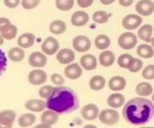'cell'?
Here are the masks:
<instances>
[{"label":"cell","mask_w":154,"mask_h":128,"mask_svg":"<svg viewBox=\"0 0 154 128\" xmlns=\"http://www.w3.org/2000/svg\"><path fill=\"white\" fill-rule=\"evenodd\" d=\"M123 115L127 123L134 126L147 124L154 116V105L145 98H132L123 108Z\"/></svg>","instance_id":"1"},{"label":"cell","mask_w":154,"mask_h":128,"mask_svg":"<svg viewBox=\"0 0 154 128\" xmlns=\"http://www.w3.org/2000/svg\"><path fill=\"white\" fill-rule=\"evenodd\" d=\"M46 104L47 108L58 114H69L78 109L79 99L72 88L61 85L54 87Z\"/></svg>","instance_id":"2"},{"label":"cell","mask_w":154,"mask_h":128,"mask_svg":"<svg viewBox=\"0 0 154 128\" xmlns=\"http://www.w3.org/2000/svg\"><path fill=\"white\" fill-rule=\"evenodd\" d=\"M99 120L102 123L108 126H113L118 123L120 120V114L118 111L111 108L104 109L99 113Z\"/></svg>","instance_id":"3"},{"label":"cell","mask_w":154,"mask_h":128,"mask_svg":"<svg viewBox=\"0 0 154 128\" xmlns=\"http://www.w3.org/2000/svg\"><path fill=\"white\" fill-rule=\"evenodd\" d=\"M138 43L136 35L132 33H124L118 38V45L124 50H131L135 48Z\"/></svg>","instance_id":"4"},{"label":"cell","mask_w":154,"mask_h":128,"mask_svg":"<svg viewBox=\"0 0 154 128\" xmlns=\"http://www.w3.org/2000/svg\"><path fill=\"white\" fill-rule=\"evenodd\" d=\"M60 48V43L54 37L49 36L44 41L42 45V51L45 54L52 56L57 54Z\"/></svg>","instance_id":"5"},{"label":"cell","mask_w":154,"mask_h":128,"mask_svg":"<svg viewBox=\"0 0 154 128\" xmlns=\"http://www.w3.org/2000/svg\"><path fill=\"white\" fill-rule=\"evenodd\" d=\"M16 118V112L11 109L0 111V128H11Z\"/></svg>","instance_id":"6"},{"label":"cell","mask_w":154,"mask_h":128,"mask_svg":"<svg viewBox=\"0 0 154 128\" xmlns=\"http://www.w3.org/2000/svg\"><path fill=\"white\" fill-rule=\"evenodd\" d=\"M73 48L79 53L87 52L91 48V42L88 37L83 35L76 36L73 40Z\"/></svg>","instance_id":"7"},{"label":"cell","mask_w":154,"mask_h":128,"mask_svg":"<svg viewBox=\"0 0 154 128\" xmlns=\"http://www.w3.org/2000/svg\"><path fill=\"white\" fill-rule=\"evenodd\" d=\"M135 10L142 16H150L154 11V2L152 0H140L135 5Z\"/></svg>","instance_id":"8"},{"label":"cell","mask_w":154,"mask_h":128,"mask_svg":"<svg viewBox=\"0 0 154 128\" xmlns=\"http://www.w3.org/2000/svg\"><path fill=\"white\" fill-rule=\"evenodd\" d=\"M48 79L47 73L42 69L32 70L28 75L29 82L33 85H41L46 82Z\"/></svg>","instance_id":"9"},{"label":"cell","mask_w":154,"mask_h":128,"mask_svg":"<svg viewBox=\"0 0 154 128\" xmlns=\"http://www.w3.org/2000/svg\"><path fill=\"white\" fill-rule=\"evenodd\" d=\"M81 114L83 118L85 120H93L99 115V109L95 104H87L81 108Z\"/></svg>","instance_id":"10"},{"label":"cell","mask_w":154,"mask_h":128,"mask_svg":"<svg viewBox=\"0 0 154 128\" xmlns=\"http://www.w3.org/2000/svg\"><path fill=\"white\" fill-rule=\"evenodd\" d=\"M29 64L35 68H42L46 66L48 63V58L42 52L35 51L32 53L28 59Z\"/></svg>","instance_id":"11"},{"label":"cell","mask_w":154,"mask_h":128,"mask_svg":"<svg viewBox=\"0 0 154 128\" xmlns=\"http://www.w3.org/2000/svg\"><path fill=\"white\" fill-rule=\"evenodd\" d=\"M142 23V18L137 14H128L123 19L122 25L129 30H135Z\"/></svg>","instance_id":"12"},{"label":"cell","mask_w":154,"mask_h":128,"mask_svg":"<svg viewBox=\"0 0 154 128\" xmlns=\"http://www.w3.org/2000/svg\"><path fill=\"white\" fill-rule=\"evenodd\" d=\"M75 59V54L69 48H63L58 51L57 54V60L61 64H69Z\"/></svg>","instance_id":"13"},{"label":"cell","mask_w":154,"mask_h":128,"mask_svg":"<svg viewBox=\"0 0 154 128\" xmlns=\"http://www.w3.org/2000/svg\"><path fill=\"white\" fill-rule=\"evenodd\" d=\"M83 70L79 64L77 63L68 65L64 70V74L68 78L72 80L78 79L82 75Z\"/></svg>","instance_id":"14"},{"label":"cell","mask_w":154,"mask_h":128,"mask_svg":"<svg viewBox=\"0 0 154 128\" xmlns=\"http://www.w3.org/2000/svg\"><path fill=\"white\" fill-rule=\"evenodd\" d=\"M90 17L88 14L83 11H78L72 14L71 22L75 27H83L89 22Z\"/></svg>","instance_id":"15"},{"label":"cell","mask_w":154,"mask_h":128,"mask_svg":"<svg viewBox=\"0 0 154 128\" xmlns=\"http://www.w3.org/2000/svg\"><path fill=\"white\" fill-rule=\"evenodd\" d=\"M108 87L113 91H120L126 88V81L123 77L116 75L109 80Z\"/></svg>","instance_id":"16"},{"label":"cell","mask_w":154,"mask_h":128,"mask_svg":"<svg viewBox=\"0 0 154 128\" xmlns=\"http://www.w3.org/2000/svg\"><path fill=\"white\" fill-rule=\"evenodd\" d=\"M25 108L33 112H41L47 108V104L42 99H29L26 102Z\"/></svg>","instance_id":"17"},{"label":"cell","mask_w":154,"mask_h":128,"mask_svg":"<svg viewBox=\"0 0 154 128\" xmlns=\"http://www.w3.org/2000/svg\"><path fill=\"white\" fill-rule=\"evenodd\" d=\"M81 64L87 71H91L97 67V60L93 54H85L81 58Z\"/></svg>","instance_id":"18"},{"label":"cell","mask_w":154,"mask_h":128,"mask_svg":"<svg viewBox=\"0 0 154 128\" xmlns=\"http://www.w3.org/2000/svg\"><path fill=\"white\" fill-rule=\"evenodd\" d=\"M17 27L11 23L5 24L0 30V33L6 40H12L14 39L17 34Z\"/></svg>","instance_id":"19"},{"label":"cell","mask_w":154,"mask_h":128,"mask_svg":"<svg viewBox=\"0 0 154 128\" xmlns=\"http://www.w3.org/2000/svg\"><path fill=\"white\" fill-rule=\"evenodd\" d=\"M35 40V36L34 34L29 33H23L18 38L17 45L22 48H31L34 45Z\"/></svg>","instance_id":"20"},{"label":"cell","mask_w":154,"mask_h":128,"mask_svg":"<svg viewBox=\"0 0 154 128\" xmlns=\"http://www.w3.org/2000/svg\"><path fill=\"white\" fill-rule=\"evenodd\" d=\"M125 102V96L121 93H113L108 98L107 103L113 108H119L123 106Z\"/></svg>","instance_id":"21"},{"label":"cell","mask_w":154,"mask_h":128,"mask_svg":"<svg viewBox=\"0 0 154 128\" xmlns=\"http://www.w3.org/2000/svg\"><path fill=\"white\" fill-rule=\"evenodd\" d=\"M58 120V113L55 112V111H52L51 109L48 110V111H45L42 113V116H41V121H42V123L48 124L50 126H52V125L57 123Z\"/></svg>","instance_id":"22"},{"label":"cell","mask_w":154,"mask_h":128,"mask_svg":"<svg viewBox=\"0 0 154 128\" xmlns=\"http://www.w3.org/2000/svg\"><path fill=\"white\" fill-rule=\"evenodd\" d=\"M99 63L105 67H108L114 64L115 61V54L111 51H104L99 54Z\"/></svg>","instance_id":"23"},{"label":"cell","mask_w":154,"mask_h":128,"mask_svg":"<svg viewBox=\"0 0 154 128\" xmlns=\"http://www.w3.org/2000/svg\"><path fill=\"white\" fill-rule=\"evenodd\" d=\"M8 58L14 63L21 62L25 57V51L20 47H14L8 52Z\"/></svg>","instance_id":"24"},{"label":"cell","mask_w":154,"mask_h":128,"mask_svg":"<svg viewBox=\"0 0 154 128\" xmlns=\"http://www.w3.org/2000/svg\"><path fill=\"white\" fill-rule=\"evenodd\" d=\"M153 34V27L150 24H144L139 28L138 31V36L140 39L146 42H150Z\"/></svg>","instance_id":"25"},{"label":"cell","mask_w":154,"mask_h":128,"mask_svg":"<svg viewBox=\"0 0 154 128\" xmlns=\"http://www.w3.org/2000/svg\"><path fill=\"white\" fill-rule=\"evenodd\" d=\"M36 117L32 113H26L22 114L18 119V124L21 127H29L35 123Z\"/></svg>","instance_id":"26"},{"label":"cell","mask_w":154,"mask_h":128,"mask_svg":"<svg viewBox=\"0 0 154 128\" xmlns=\"http://www.w3.org/2000/svg\"><path fill=\"white\" fill-rule=\"evenodd\" d=\"M137 54L141 58L150 59L154 55L153 47L147 44H141L137 48Z\"/></svg>","instance_id":"27"},{"label":"cell","mask_w":154,"mask_h":128,"mask_svg":"<svg viewBox=\"0 0 154 128\" xmlns=\"http://www.w3.org/2000/svg\"><path fill=\"white\" fill-rule=\"evenodd\" d=\"M66 24L64 21L60 20H56L51 22L50 25V31L51 33L54 35H60L63 34L66 32Z\"/></svg>","instance_id":"28"},{"label":"cell","mask_w":154,"mask_h":128,"mask_svg":"<svg viewBox=\"0 0 154 128\" xmlns=\"http://www.w3.org/2000/svg\"><path fill=\"white\" fill-rule=\"evenodd\" d=\"M106 81L102 75H95L90 80V87L93 90H101L105 87Z\"/></svg>","instance_id":"29"},{"label":"cell","mask_w":154,"mask_h":128,"mask_svg":"<svg viewBox=\"0 0 154 128\" xmlns=\"http://www.w3.org/2000/svg\"><path fill=\"white\" fill-rule=\"evenodd\" d=\"M153 86L148 82H141L135 87V92L139 96H150L153 93Z\"/></svg>","instance_id":"30"},{"label":"cell","mask_w":154,"mask_h":128,"mask_svg":"<svg viewBox=\"0 0 154 128\" xmlns=\"http://www.w3.org/2000/svg\"><path fill=\"white\" fill-rule=\"evenodd\" d=\"M110 45H111V40H110V38L106 35H99L96 36L95 39V45L98 49H107L110 46Z\"/></svg>","instance_id":"31"},{"label":"cell","mask_w":154,"mask_h":128,"mask_svg":"<svg viewBox=\"0 0 154 128\" xmlns=\"http://www.w3.org/2000/svg\"><path fill=\"white\" fill-rule=\"evenodd\" d=\"M93 20L97 23L104 24L108 23V21L109 20V17L107 12L104 11H98L93 14Z\"/></svg>","instance_id":"32"},{"label":"cell","mask_w":154,"mask_h":128,"mask_svg":"<svg viewBox=\"0 0 154 128\" xmlns=\"http://www.w3.org/2000/svg\"><path fill=\"white\" fill-rule=\"evenodd\" d=\"M74 0H56V6L60 11H69L73 8Z\"/></svg>","instance_id":"33"},{"label":"cell","mask_w":154,"mask_h":128,"mask_svg":"<svg viewBox=\"0 0 154 128\" xmlns=\"http://www.w3.org/2000/svg\"><path fill=\"white\" fill-rule=\"evenodd\" d=\"M143 67V62L142 60H140L138 58H135V57H132L130 63H129V66H128V69L131 72H138L142 69Z\"/></svg>","instance_id":"34"},{"label":"cell","mask_w":154,"mask_h":128,"mask_svg":"<svg viewBox=\"0 0 154 128\" xmlns=\"http://www.w3.org/2000/svg\"><path fill=\"white\" fill-rule=\"evenodd\" d=\"M132 57H133L129 54H121L117 59V64L120 67L123 68V69H128V66H129Z\"/></svg>","instance_id":"35"},{"label":"cell","mask_w":154,"mask_h":128,"mask_svg":"<svg viewBox=\"0 0 154 128\" xmlns=\"http://www.w3.org/2000/svg\"><path fill=\"white\" fill-rule=\"evenodd\" d=\"M54 87H53L51 85H45L44 87H41L38 90V94L40 97L42 99H48L49 96H51L53 90H54Z\"/></svg>","instance_id":"36"},{"label":"cell","mask_w":154,"mask_h":128,"mask_svg":"<svg viewBox=\"0 0 154 128\" xmlns=\"http://www.w3.org/2000/svg\"><path fill=\"white\" fill-rule=\"evenodd\" d=\"M142 77L144 79H154V64H150L146 66L142 71Z\"/></svg>","instance_id":"37"},{"label":"cell","mask_w":154,"mask_h":128,"mask_svg":"<svg viewBox=\"0 0 154 128\" xmlns=\"http://www.w3.org/2000/svg\"><path fill=\"white\" fill-rule=\"evenodd\" d=\"M41 2V0H22V7L26 10H32L37 7Z\"/></svg>","instance_id":"38"},{"label":"cell","mask_w":154,"mask_h":128,"mask_svg":"<svg viewBox=\"0 0 154 128\" xmlns=\"http://www.w3.org/2000/svg\"><path fill=\"white\" fill-rule=\"evenodd\" d=\"M7 67V57L5 53L0 49V76L5 71Z\"/></svg>","instance_id":"39"},{"label":"cell","mask_w":154,"mask_h":128,"mask_svg":"<svg viewBox=\"0 0 154 128\" xmlns=\"http://www.w3.org/2000/svg\"><path fill=\"white\" fill-rule=\"evenodd\" d=\"M51 81H52L54 84H56V85L57 86L63 85L65 82L63 77L58 73L52 74L51 76Z\"/></svg>","instance_id":"40"},{"label":"cell","mask_w":154,"mask_h":128,"mask_svg":"<svg viewBox=\"0 0 154 128\" xmlns=\"http://www.w3.org/2000/svg\"><path fill=\"white\" fill-rule=\"evenodd\" d=\"M20 0H4V4L8 8H15L20 4Z\"/></svg>","instance_id":"41"},{"label":"cell","mask_w":154,"mask_h":128,"mask_svg":"<svg viewBox=\"0 0 154 128\" xmlns=\"http://www.w3.org/2000/svg\"><path fill=\"white\" fill-rule=\"evenodd\" d=\"M78 5L83 8H86L93 5L94 0H77Z\"/></svg>","instance_id":"42"},{"label":"cell","mask_w":154,"mask_h":128,"mask_svg":"<svg viewBox=\"0 0 154 128\" xmlns=\"http://www.w3.org/2000/svg\"><path fill=\"white\" fill-rule=\"evenodd\" d=\"M133 2L134 0H119L120 5L123 7H129V6L132 5Z\"/></svg>","instance_id":"43"},{"label":"cell","mask_w":154,"mask_h":128,"mask_svg":"<svg viewBox=\"0 0 154 128\" xmlns=\"http://www.w3.org/2000/svg\"><path fill=\"white\" fill-rule=\"evenodd\" d=\"M10 22V20H9L8 18L7 17H0V30H1V29L3 27H4L5 24L7 23H9Z\"/></svg>","instance_id":"44"},{"label":"cell","mask_w":154,"mask_h":128,"mask_svg":"<svg viewBox=\"0 0 154 128\" xmlns=\"http://www.w3.org/2000/svg\"><path fill=\"white\" fill-rule=\"evenodd\" d=\"M100 2L105 5H111L113 2H114L115 0H100Z\"/></svg>","instance_id":"45"},{"label":"cell","mask_w":154,"mask_h":128,"mask_svg":"<svg viewBox=\"0 0 154 128\" xmlns=\"http://www.w3.org/2000/svg\"><path fill=\"white\" fill-rule=\"evenodd\" d=\"M51 127V126H50V125L48 124H45V123H42V124H39V125H37V126H35V127Z\"/></svg>","instance_id":"46"},{"label":"cell","mask_w":154,"mask_h":128,"mask_svg":"<svg viewBox=\"0 0 154 128\" xmlns=\"http://www.w3.org/2000/svg\"><path fill=\"white\" fill-rule=\"evenodd\" d=\"M4 38H3V36H2V34L0 33V46H2V45H3V43H4Z\"/></svg>","instance_id":"47"},{"label":"cell","mask_w":154,"mask_h":128,"mask_svg":"<svg viewBox=\"0 0 154 128\" xmlns=\"http://www.w3.org/2000/svg\"><path fill=\"white\" fill-rule=\"evenodd\" d=\"M150 42H151L152 46H153V48H154V37L153 38V39H151V41H150Z\"/></svg>","instance_id":"48"},{"label":"cell","mask_w":154,"mask_h":128,"mask_svg":"<svg viewBox=\"0 0 154 128\" xmlns=\"http://www.w3.org/2000/svg\"><path fill=\"white\" fill-rule=\"evenodd\" d=\"M152 99H153V102H154V93L153 94V96H152Z\"/></svg>","instance_id":"49"}]
</instances>
